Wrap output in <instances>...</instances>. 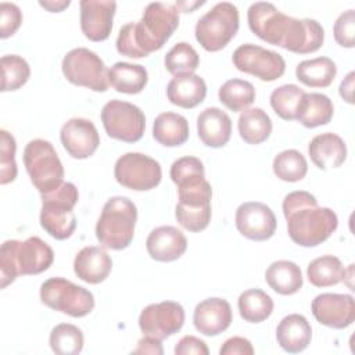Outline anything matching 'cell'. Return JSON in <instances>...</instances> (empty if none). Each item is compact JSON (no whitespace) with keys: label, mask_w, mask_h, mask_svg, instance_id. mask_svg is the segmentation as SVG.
<instances>
[{"label":"cell","mask_w":355,"mask_h":355,"mask_svg":"<svg viewBox=\"0 0 355 355\" xmlns=\"http://www.w3.org/2000/svg\"><path fill=\"white\" fill-rule=\"evenodd\" d=\"M247 21L259 39L297 54L313 53L324 40V29L316 19L288 17L272 3H252L247 11Z\"/></svg>","instance_id":"cell-1"},{"label":"cell","mask_w":355,"mask_h":355,"mask_svg":"<svg viewBox=\"0 0 355 355\" xmlns=\"http://www.w3.org/2000/svg\"><path fill=\"white\" fill-rule=\"evenodd\" d=\"M179 25V10L171 3H150L141 19L119 29L116 50L130 58H143L164 47Z\"/></svg>","instance_id":"cell-2"},{"label":"cell","mask_w":355,"mask_h":355,"mask_svg":"<svg viewBox=\"0 0 355 355\" xmlns=\"http://www.w3.org/2000/svg\"><path fill=\"white\" fill-rule=\"evenodd\" d=\"M283 215L287 220L290 239L301 247H316L326 241L338 226L336 212L319 207L318 200L308 191L288 193L283 200Z\"/></svg>","instance_id":"cell-3"},{"label":"cell","mask_w":355,"mask_h":355,"mask_svg":"<svg viewBox=\"0 0 355 355\" xmlns=\"http://www.w3.org/2000/svg\"><path fill=\"white\" fill-rule=\"evenodd\" d=\"M54 261L51 247L37 236L24 241L7 240L0 248V287L6 288L18 276L39 275Z\"/></svg>","instance_id":"cell-4"},{"label":"cell","mask_w":355,"mask_h":355,"mask_svg":"<svg viewBox=\"0 0 355 355\" xmlns=\"http://www.w3.org/2000/svg\"><path fill=\"white\" fill-rule=\"evenodd\" d=\"M137 208L128 197L115 196L107 200L96 223V237L104 248L123 250L135 236Z\"/></svg>","instance_id":"cell-5"},{"label":"cell","mask_w":355,"mask_h":355,"mask_svg":"<svg viewBox=\"0 0 355 355\" xmlns=\"http://www.w3.org/2000/svg\"><path fill=\"white\" fill-rule=\"evenodd\" d=\"M79 200L78 189L71 182H64L55 190L42 194L40 226L55 240L72 236L76 227L73 207Z\"/></svg>","instance_id":"cell-6"},{"label":"cell","mask_w":355,"mask_h":355,"mask_svg":"<svg viewBox=\"0 0 355 355\" xmlns=\"http://www.w3.org/2000/svg\"><path fill=\"white\" fill-rule=\"evenodd\" d=\"M24 164L31 182L40 194L50 193L64 183L62 162L47 140H31L24 150Z\"/></svg>","instance_id":"cell-7"},{"label":"cell","mask_w":355,"mask_h":355,"mask_svg":"<svg viewBox=\"0 0 355 355\" xmlns=\"http://www.w3.org/2000/svg\"><path fill=\"white\" fill-rule=\"evenodd\" d=\"M239 10L229 1L216 3L196 24V39L207 51H219L239 31Z\"/></svg>","instance_id":"cell-8"},{"label":"cell","mask_w":355,"mask_h":355,"mask_svg":"<svg viewBox=\"0 0 355 355\" xmlns=\"http://www.w3.org/2000/svg\"><path fill=\"white\" fill-rule=\"evenodd\" d=\"M42 302L58 312L72 318H82L94 308L93 294L64 277H50L40 286Z\"/></svg>","instance_id":"cell-9"},{"label":"cell","mask_w":355,"mask_h":355,"mask_svg":"<svg viewBox=\"0 0 355 355\" xmlns=\"http://www.w3.org/2000/svg\"><path fill=\"white\" fill-rule=\"evenodd\" d=\"M68 82L87 87L93 92H105L110 86V69L104 61L86 47H76L68 51L61 64Z\"/></svg>","instance_id":"cell-10"},{"label":"cell","mask_w":355,"mask_h":355,"mask_svg":"<svg viewBox=\"0 0 355 355\" xmlns=\"http://www.w3.org/2000/svg\"><path fill=\"white\" fill-rule=\"evenodd\" d=\"M101 122L112 139L135 143L143 137L146 116L143 111L128 101L111 100L101 110Z\"/></svg>","instance_id":"cell-11"},{"label":"cell","mask_w":355,"mask_h":355,"mask_svg":"<svg viewBox=\"0 0 355 355\" xmlns=\"http://www.w3.org/2000/svg\"><path fill=\"white\" fill-rule=\"evenodd\" d=\"M114 176L126 189L146 191L161 183L162 169L158 161L146 154L126 153L116 159Z\"/></svg>","instance_id":"cell-12"},{"label":"cell","mask_w":355,"mask_h":355,"mask_svg":"<svg viewBox=\"0 0 355 355\" xmlns=\"http://www.w3.org/2000/svg\"><path fill=\"white\" fill-rule=\"evenodd\" d=\"M232 61L239 71L265 82L279 79L286 71V62L280 54L252 43L239 46L232 55Z\"/></svg>","instance_id":"cell-13"},{"label":"cell","mask_w":355,"mask_h":355,"mask_svg":"<svg viewBox=\"0 0 355 355\" xmlns=\"http://www.w3.org/2000/svg\"><path fill=\"white\" fill-rule=\"evenodd\" d=\"M184 324V309L175 301L147 305L139 316V327L147 337L159 341L178 333Z\"/></svg>","instance_id":"cell-14"},{"label":"cell","mask_w":355,"mask_h":355,"mask_svg":"<svg viewBox=\"0 0 355 355\" xmlns=\"http://www.w3.org/2000/svg\"><path fill=\"white\" fill-rule=\"evenodd\" d=\"M236 227L247 239L263 241L270 239L276 232V216L263 202L248 201L236 209Z\"/></svg>","instance_id":"cell-15"},{"label":"cell","mask_w":355,"mask_h":355,"mask_svg":"<svg viewBox=\"0 0 355 355\" xmlns=\"http://www.w3.org/2000/svg\"><path fill=\"white\" fill-rule=\"evenodd\" d=\"M315 319L331 329H345L355 320V301L349 294L323 293L311 305Z\"/></svg>","instance_id":"cell-16"},{"label":"cell","mask_w":355,"mask_h":355,"mask_svg":"<svg viewBox=\"0 0 355 355\" xmlns=\"http://www.w3.org/2000/svg\"><path fill=\"white\" fill-rule=\"evenodd\" d=\"M60 139L67 153L76 159H85L94 154L100 144V136L90 119L71 118L60 132Z\"/></svg>","instance_id":"cell-17"},{"label":"cell","mask_w":355,"mask_h":355,"mask_svg":"<svg viewBox=\"0 0 355 355\" xmlns=\"http://www.w3.org/2000/svg\"><path fill=\"white\" fill-rule=\"evenodd\" d=\"M80 29L92 42L108 39L112 29V19L116 11V3L112 0H82Z\"/></svg>","instance_id":"cell-18"},{"label":"cell","mask_w":355,"mask_h":355,"mask_svg":"<svg viewBox=\"0 0 355 355\" xmlns=\"http://www.w3.org/2000/svg\"><path fill=\"white\" fill-rule=\"evenodd\" d=\"M230 304L223 298H207L197 304L193 313V323L197 331L214 337L225 331L232 323Z\"/></svg>","instance_id":"cell-19"},{"label":"cell","mask_w":355,"mask_h":355,"mask_svg":"<svg viewBox=\"0 0 355 355\" xmlns=\"http://www.w3.org/2000/svg\"><path fill=\"white\" fill-rule=\"evenodd\" d=\"M148 255L158 262H171L179 259L186 248L187 239L175 226H159L151 230L146 240Z\"/></svg>","instance_id":"cell-20"},{"label":"cell","mask_w":355,"mask_h":355,"mask_svg":"<svg viewBox=\"0 0 355 355\" xmlns=\"http://www.w3.org/2000/svg\"><path fill=\"white\" fill-rule=\"evenodd\" d=\"M112 269V259L108 252L96 245L83 247L73 259L75 275L90 284L104 282Z\"/></svg>","instance_id":"cell-21"},{"label":"cell","mask_w":355,"mask_h":355,"mask_svg":"<svg viewBox=\"0 0 355 355\" xmlns=\"http://www.w3.org/2000/svg\"><path fill=\"white\" fill-rule=\"evenodd\" d=\"M197 133L205 146L220 148L230 140L232 119L220 108L208 107L197 116Z\"/></svg>","instance_id":"cell-22"},{"label":"cell","mask_w":355,"mask_h":355,"mask_svg":"<svg viewBox=\"0 0 355 355\" xmlns=\"http://www.w3.org/2000/svg\"><path fill=\"white\" fill-rule=\"evenodd\" d=\"M308 154L319 169L326 171L330 168H338L344 164L347 158V146L338 135L326 132L316 135L311 140Z\"/></svg>","instance_id":"cell-23"},{"label":"cell","mask_w":355,"mask_h":355,"mask_svg":"<svg viewBox=\"0 0 355 355\" xmlns=\"http://www.w3.org/2000/svg\"><path fill=\"white\" fill-rule=\"evenodd\" d=\"M312 338V327L305 316L291 313L284 316L276 329L277 344L290 354L304 351Z\"/></svg>","instance_id":"cell-24"},{"label":"cell","mask_w":355,"mask_h":355,"mask_svg":"<svg viewBox=\"0 0 355 355\" xmlns=\"http://www.w3.org/2000/svg\"><path fill=\"white\" fill-rule=\"evenodd\" d=\"M168 100L182 108H194L201 104L207 96L205 80L196 73L178 75L166 86Z\"/></svg>","instance_id":"cell-25"},{"label":"cell","mask_w":355,"mask_h":355,"mask_svg":"<svg viewBox=\"0 0 355 355\" xmlns=\"http://www.w3.org/2000/svg\"><path fill=\"white\" fill-rule=\"evenodd\" d=\"M265 280L273 291L282 295L295 294L304 283L300 266L286 259L272 262L265 272Z\"/></svg>","instance_id":"cell-26"},{"label":"cell","mask_w":355,"mask_h":355,"mask_svg":"<svg viewBox=\"0 0 355 355\" xmlns=\"http://www.w3.org/2000/svg\"><path fill=\"white\" fill-rule=\"evenodd\" d=\"M189 122L176 112H161L153 125V137L165 147H176L189 139Z\"/></svg>","instance_id":"cell-27"},{"label":"cell","mask_w":355,"mask_h":355,"mask_svg":"<svg viewBox=\"0 0 355 355\" xmlns=\"http://www.w3.org/2000/svg\"><path fill=\"white\" fill-rule=\"evenodd\" d=\"M337 75L336 62L329 57L301 61L295 68L297 79L309 87H327Z\"/></svg>","instance_id":"cell-28"},{"label":"cell","mask_w":355,"mask_h":355,"mask_svg":"<svg viewBox=\"0 0 355 355\" xmlns=\"http://www.w3.org/2000/svg\"><path fill=\"white\" fill-rule=\"evenodd\" d=\"M148 80L147 69L140 64L115 62L110 69V85L119 93H140Z\"/></svg>","instance_id":"cell-29"},{"label":"cell","mask_w":355,"mask_h":355,"mask_svg":"<svg viewBox=\"0 0 355 355\" xmlns=\"http://www.w3.org/2000/svg\"><path fill=\"white\" fill-rule=\"evenodd\" d=\"M237 128L245 143L261 144L272 133V121L262 108H247L241 111Z\"/></svg>","instance_id":"cell-30"},{"label":"cell","mask_w":355,"mask_h":355,"mask_svg":"<svg viewBox=\"0 0 355 355\" xmlns=\"http://www.w3.org/2000/svg\"><path fill=\"white\" fill-rule=\"evenodd\" d=\"M334 107L331 100L322 93H305L297 119L305 128H318L331 121Z\"/></svg>","instance_id":"cell-31"},{"label":"cell","mask_w":355,"mask_h":355,"mask_svg":"<svg viewBox=\"0 0 355 355\" xmlns=\"http://www.w3.org/2000/svg\"><path fill=\"white\" fill-rule=\"evenodd\" d=\"M345 269L334 255H322L309 262L306 276L315 287H330L338 284L344 277Z\"/></svg>","instance_id":"cell-32"},{"label":"cell","mask_w":355,"mask_h":355,"mask_svg":"<svg viewBox=\"0 0 355 355\" xmlns=\"http://www.w3.org/2000/svg\"><path fill=\"white\" fill-rule=\"evenodd\" d=\"M240 316L250 323H259L268 319L273 312V300L259 288L243 291L237 301Z\"/></svg>","instance_id":"cell-33"},{"label":"cell","mask_w":355,"mask_h":355,"mask_svg":"<svg viewBox=\"0 0 355 355\" xmlns=\"http://www.w3.org/2000/svg\"><path fill=\"white\" fill-rule=\"evenodd\" d=\"M219 101L233 112L247 110L255 100V87L244 79H229L218 92Z\"/></svg>","instance_id":"cell-34"},{"label":"cell","mask_w":355,"mask_h":355,"mask_svg":"<svg viewBox=\"0 0 355 355\" xmlns=\"http://www.w3.org/2000/svg\"><path fill=\"white\" fill-rule=\"evenodd\" d=\"M305 92L293 83L276 87L270 94V105L273 111L286 121L297 119Z\"/></svg>","instance_id":"cell-35"},{"label":"cell","mask_w":355,"mask_h":355,"mask_svg":"<svg viewBox=\"0 0 355 355\" xmlns=\"http://www.w3.org/2000/svg\"><path fill=\"white\" fill-rule=\"evenodd\" d=\"M275 175L284 182H298L305 178L308 172V162L305 157L297 150H284L273 159Z\"/></svg>","instance_id":"cell-36"},{"label":"cell","mask_w":355,"mask_h":355,"mask_svg":"<svg viewBox=\"0 0 355 355\" xmlns=\"http://www.w3.org/2000/svg\"><path fill=\"white\" fill-rule=\"evenodd\" d=\"M49 343L58 355H76L83 348V333L75 324L60 323L51 330Z\"/></svg>","instance_id":"cell-37"},{"label":"cell","mask_w":355,"mask_h":355,"mask_svg":"<svg viewBox=\"0 0 355 355\" xmlns=\"http://www.w3.org/2000/svg\"><path fill=\"white\" fill-rule=\"evenodd\" d=\"M165 68L173 76L193 73L200 64V57L193 46L186 42L176 43L164 58Z\"/></svg>","instance_id":"cell-38"},{"label":"cell","mask_w":355,"mask_h":355,"mask_svg":"<svg viewBox=\"0 0 355 355\" xmlns=\"http://www.w3.org/2000/svg\"><path fill=\"white\" fill-rule=\"evenodd\" d=\"M0 67L1 92H10L22 87L31 76L29 64L21 55L17 54L3 55L0 60Z\"/></svg>","instance_id":"cell-39"},{"label":"cell","mask_w":355,"mask_h":355,"mask_svg":"<svg viewBox=\"0 0 355 355\" xmlns=\"http://www.w3.org/2000/svg\"><path fill=\"white\" fill-rule=\"evenodd\" d=\"M175 218L178 223L189 232H201L211 222V205L187 207L176 204Z\"/></svg>","instance_id":"cell-40"},{"label":"cell","mask_w":355,"mask_h":355,"mask_svg":"<svg viewBox=\"0 0 355 355\" xmlns=\"http://www.w3.org/2000/svg\"><path fill=\"white\" fill-rule=\"evenodd\" d=\"M15 139L11 133L0 130V183L7 184L17 178V162H15Z\"/></svg>","instance_id":"cell-41"},{"label":"cell","mask_w":355,"mask_h":355,"mask_svg":"<svg viewBox=\"0 0 355 355\" xmlns=\"http://www.w3.org/2000/svg\"><path fill=\"white\" fill-rule=\"evenodd\" d=\"M169 175H171L172 182L175 184H179L182 182H186V179L187 180L194 179L196 176L205 178V171H204V165L200 158L186 155V157L178 158L172 164Z\"/></svg>","instance_id":"cell-42"},{"label":"cell","mask_w":355,"mask_h":355,"mask_svg":"<svg viewBox=\"0 0 355 355\" xmlns=\"http://www.w3.org/2000/svg\"><path fill=\"white\" fill-rule=\"evenodd\" d=\"M333 33L336 42L343 46L352 49L355 46V11L347 10L336 19L333 26Z\"/></svg>","instance_id":"cell-43"},{"label":"cell","mask_w":355,"mask_h":355,"mask_svg":"<svg viewBox=\"0 0 355 355\" xmlns=\"http://www.w3.org/2000/svg\"><path fill=\"white\" fill-rule=\"evenodd\" d=\"M22 24V12L14 3H0V37L12 36Z\"/></svg>","instance_id":"cell-44"},{"label":"cell","mask_w":355,"mask_h":355,"mask_svg":"<svg viewBox=\"0 0 355 355\" xmlns=\"http://www.w3.org/2000/svg\"><path fill=\"white\" fill-rule=\"evenodd\" d=\"M175 354L176 355H190V354L208 355L209 349H208L207 344L202 340H200L194 336H184L176 344Z\"/></svg>","instance_id":"cell-45"},{"label":"cell","mask_w":355,"mask_h":355,"mask_svg":"<svg viewBox=\"0 0 355 355\" xmlns=\"http://www.w3.org/2000/svg\"><path fill=\"white\" fill-rule=\"evenodd\" d=\"M220 355H252L254 348L250 340L244 337H230L227 338L219 349Z\"/></svg>","instance_id":"cell-46"},{"label":"cell","mask_w":355,"mask_h":355,"mask_svg":"<svg viewBox=\"0 0 355 355\" xmlns=\"http://www.w3.org/2000/svg\"><path fill=\"white\" fill-rule=\"evenodd\" d=\"M133 354H155L162 355L164 349L161 345V341L153 337L144 336L137 341V347L133 349Z\"/></svg>","instance_id":"cell-47"},{"label":"cell","mask_w":355,"mask_h":355,"mask_svg":"<svg viewBox=\"0 0 355 355\" xmlns=\"http://www.w3.org/2000/svg\"><path fill=\"white\" fill-rule=\"evenodd\" d=\"M354 75H355L354 72H349V73L344 78V80L341 82V85H340V96H341L347 103H349V104L354 103V100H352Z\"/></svg>","instance_id":"cell-48"},{"label":"cell","mask_w":355,"mask_h":355,"mask_svg":"<svg viewBox=\"0 0 355 355\" xmlns=\"http://www.w3.org/2000/svg\"><path fill=\"white\" fill-rule=\"evenodd\" d=\"M39 4L42 7H44L46 10H49L50 12H60L64 8H67L71 4V1L69 0H61V1H51L50 0V1H39Z\"/></svg>","instance_id":"cell-49"},{"label":"cell","mask_w":355,"mask_h":355,"mask_svg":"<svg viewBox=\"0 0 355 355\" xmlns=\"http://www.w3.org/2000/svg\"><path fill=\"white\" fill-rule=\"evenodd\" d=\"M204 4V1H196V3H187V1H178L175 6L178 7V10L180 8L182 11H184V12H191L196 7H200V6H202Z\"/></svg>","instance_id":"cell-50"}]
</instances>
